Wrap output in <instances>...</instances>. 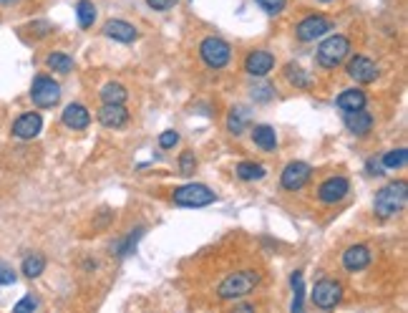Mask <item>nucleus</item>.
I'll use <instances>...</instances> for the list:
<instances>
[{
  "mask_svg": "<svg viewBox=\"0 0 408 313\" xmlns=\"http://www.w3.org/2000/svg\"><path fill=\"white\" fill-rule=\"evenodd\" d=\"M76 18H78V26H81L83 31L91 28L96 21V6L91 3V0H78L76 3Z\"/></svg>",
  "mask_w": 408,
  "mask_h": 313,
  "instance_id": "23",
  "label": "nucleus"
},
{
  "mask_svg": "<svg viewBox=\"0 0 408 313\" xmlns=\"http://www.w3.org/2000/svg\"><path fill=\"white\" fill-rule=\"evenodd\" d=\"M177 3H179V0H146V6L154 8V11H159V13L169 11V8H174Z\"/></svg>",
  "mask_w": 408,
  "mask_h": 313,
  "instance_id": "34",
  "label": "nucleus"
},
{
  "mask_svg": "<svg viewBox=\"0 0 408 313\" xmlns=\"http://www.w3.org/2000/svg\"><path fill=\"white\" fill-rule=\"evenodd\" d=\"M254 3H257L265 13H270V16H280L287 6V0H254Z\"/></svg>",
  "mask_w": 408,
  "mask_h": 313,
  "instance_id": "29",
  "label": "nucleus"
},
{
  "mask_svg": "<svg viewBox=\"0 0 408 313\" xmlns=\"http://www.w3.org/2000/svg\"><path fill=\"white\" fill-rule=\"evenodd\" d=\"M16 278H18V275L13 273L11 265L0 263V285H13V283H16Z\"/></svg>",
  "mask_w": 408,
  "mask_h": 313,
  "instance_id": "33",
  "label": "nucleus"
},
{
  "mask_svg": "<svg viewBox=\"0 0 408 313\" xmlns=\"http://www.w3.org/2000/svg\"><path fill=\"white\" fill-rule=\"evenodd\" d=\"M350 53V41L345 36H328L323 43L318 46V63L323 68H335Z\"/></svg>",
  "mask_w": 408,
  "mask_h": 313,
  "instance_id": "3",
  "label": "nucleus"
},
{
  "mask_svg": "<svg viewBox=\"0 0 408 313\" xmlns=\"http://www.w3.org/2000/svg\"><path fill=\"white\" fill-rule=\"evenodd\" d=\"M171 200L179 207H207L217 200V195L210 190L207 185H199V182H192V185H182L171 192Z\"/></svg>",
  "mask_w": 408,
  "mask_h": 313,
  "instance_id": "4",
  "label": "nucleus"
},
{
  "mask_svg": "<svg viewBox=\"0 0 408 313\" xmlns=\"http://www.w3.org/2000/svg\"><path fill=\"white\" fill-rule=\"evenodd\" d=\"M41 129H43V117H41L38 112H26L13 122L11 132L16 139L28 142V139H36V137L41 134Z\"/></svg>",
  "mask_w": 408,
  "mask_h": 313,
  "instance_id": "10",
  "label": "nucleus"
},
{
  "mask_svg": "<svg viewBox=\"0 0 408 313\" xmlns=\"http://www.w3.org/2000/svg\"><path fill=\"white\" fill-rule=\"evenodd\" d=\"M340 112H355V109H365V94L360 89H345L335 99Z\"/></svg>",
  "mask_w": 408,
  "mask_h": 313,
  "instance_id": "19",
  "label": "nucleus"
},
{
  "mask_svg": "<svg viewBox=\"0 0 408 313\" xmlns=\"http://www.w3.org/2000/svg\"><path fill=\"white\" fill-rule=\"evenodd\" d=\"M104 33L109 36V38L119 41V43H134V41L139 38V31L134 28L131 23L119 21V18H114V21H106V23H104Z\"/></svg>",
  "mask_w": 408,
  "mask_h": 313,
  "instance_id": "14",
  "label": "nucleus"
},
{
  "mask_svg": "<svg viewBox=\"0 0 408 313\" xmlns=\"http://www.w3.org/2000/svg\"><path fill=\"white\" fill-rule=\"evenodd\" d=\"M41 303H38V298H33V296H26V298H21V301L16 303V311L18 313H23V311H36Z\"/></svg>",
  "mask_w": 408,
  "mask_h": 313,
  "instance_id": "32",
  "label": "nucleus"
},
{
  "mask_svg": "<svg viewBox=\"0 0 408 313\" xmlns=\"http://www.w3.org/2000/svg\"><path fill=\"white\" fill-rule=\"evenodd\" d=\"M370 265V250L365 245H350L343 253V268L350 270V273H358V270L368 268Z\"/></svg>",
  "mask_w": 408,
  "mask_h": 313,
  "instance_id": "16",
  "label": "nucleus"
},
{
  "mask_svg": "<svg viewBox=\"0 0 408 313\" xmlns=\"http://www.w3.org/2000/svg\"><path fill=\"white\" fill-rule=\"evenodd\" d=\"M368 169H370L368 174H383V172H381V169H383V164H375V162H370V164H368Z\"/></svg>",
  "mask_w": 408,
  "mask_h": 313,
  "instance_id": "36",
  "label": "nucleus"
},
{
  "mask_svg": "<svg viewBox=\"0 0 408 313\" xmlns=\"http://www.w3.org/2000/svg\"><path fill=\"white\" fill-rule=\"evenodd\" d=\"M272 68H275V56H272L270 51L257 48V51H252L247 58H245V71H247L249 76L262 78V76H267Z\"/></svg>",
  "mask_w": 408,
  "mask_h": 313,
  "instance_id": "12",
  "label": "nucleus"
},
{
  "mask_svg": "<svg viewBox=\"0 0 408 313\" xmlns=\"http://www.w3.org/2000/svg\"><path fill=\"white\" fill-rule=\"evenodd\" d=\"M310 174H313V169H310L308 162H290L285 169H282V177H280L282 190H287V192L303 190V187L308 185Z\"/></svg>",
  "mask_w": 408,
  "mask_h": 313,
  "instance_id": "9",
  "label": "nucleus"
},
{
  "mask_svg": "<svg viewBox=\"0 0 408 313\" xmlns=\"http://www.w3.org/2000/svg\"><path fill=\"white\" fill-rule=\"evenodd\" d=\"M285 76L290 84H295L298 89H308L310 86V78L305 76V71L300 66H295V63H287L285 66Z\"/></svg>",
  "mask_w": 408,
  "mask_h": 313,
  "instance_id": "27",
  "label": "nucleus"
},
{
  "mask_svg": "<svg viewBox=\"0 0 408 313\" xmlns=\"http://www.w3.org/2000/svg\"><path fill=\"white\" fill-rule=\"evenodd\" d=\"M199 56H202V61L210 68L220 71V68H225L227 63H230L232 48L227 41L217 38V36H210V38H204L202 43H199Z\"/></svg>",
  "mask_w": 408,
  "mask_h": 313,
  "instance_id": "5",
  "label": "nucleus"
},
{
  "mask_svg": "<svg viewBox=\"0 0 408 313\" xmlns=\"http://www.w3.org/2000/svg\"><path fill=\"white\" fill-rule=\"evenodd\" d=\"M249 127V109L247 107H235L227 117V129H230V134L240 137L245 134V129Z\"/></svg>",
  "mask_w": 408,
  "mask_h": 313,
  "instance_id": "21",
  "label": "nucleus"
},
{
  "mask_svg": "<svg viewBox=\"0 0 408 313\" xmlns=\"http://www.w3.org/2000/svg\"><path fill=\"white\" fill-rule=\"evenodd\" d=\"M252 142H254V144H257L262 152H275V147H277L275 129L267 127V124H259V127L252 129Z\"/></svg>",
  "mask_w": 408,
  "mask_h": 313,
  "instance_id": "20",
  "label": "nucleus"
},
{
  "mask_svg": "<svg viewBox=\"0 0 408 313\" xmlns=\"http://www.w3.org/2000/svg\"><path fill=\"white\" fill-rule=\"evenodd\" d=\"M320 3H333V0H320Z\"/></svg>",
  "mask_w": 408,
  "mask_h": 313,
  "instance_id": "37",
  "label": "nucleus"
},
{
  "mask_svg": "<svg viewBox=\"0 0 408 313\" xmlns=\"http://www.w3.org/2000/svg\"><path fill=\"white\" fill-rule=\"evenodd\" d=\"M406 200H408V185L403 179H396L391 185H386L383 190H378L373 200V210L378 218H393L398 215L406 207Z\"/></svg>",
  "mask_w": 408,
  "mask_h": 313,
  "instance_id": "2",
  "label": "nucleus"
},
{
  "mask_svg": "<svg viewBox=\"0 0 408 313\" xmlns=\"http://www.w3.org/2000/svg\"><path fill=\"white\" fill-rule=\"evenodd\" d=\"M177 144H179V134H177V132H171V129L159 137V147H161V149H171V147H177Z\"/></svg>",
  "mask_w": 408,
  "mask_h": 313,
  "instance_id": "31",
  "label": "nucleus"
},
{
  "mask_svg": "<svg viewBox=\"0 0 408 313\" xmlns=\"http://www.w3.org/2000/svg\"><path fill=\"white\" fill-rule=\"evenodd\" d=\"M99 122L106 129H122L129 122V112L124 104H104L99 112Z\"/></svg>",
  "mask_w": 408,
  "mask_h": 313,
  "instance_id": "15",
  "label": "nucleus"
},
{
  "mask_svg": "<svg viewBox=\"0 0 408 313\" xmlns=\"http://www.w3.org/2000/svg\"><path fill=\"white\" fill-rule=\"evenodd\" d=\"M237 177L245 179V182H254V179L265 177V167L257 162H240L237 164Z\"/></svg>",
  "mask_w": 408,
  "mask_h": 313,
  "instance_id": "26",
  "label": "nucleus"
},
{
  "mask_svg": "<svg viewBox=\"0 0 408 313\" xmlns=\"http://www.w3.org/2000/svg\"><path fill=\"white\" fill-rule=\"evenodd\" d=\"M348 76L353 78L355 84H373L378 78V68L370 58L365 56H355L353 61L348 63Z\"/></svg>",
  "mask_w": 408,
  "mask_h": 313,
  "instance_id": "13",
  "label": "nucleus"
},
{
  "mask_svg": "<svg viewBox=\"0 0 408 313\" xmlns=\"http://www.w3.org/2000/svg\"><path fill=\"white\" fill-rule=\"evenodd\" d=\"M45 270V258L41 255V253H31L28 258H23L21 263V273L26 275V278H38L41 273Z\"/></svg>",
  "mask_w": 408,
  "mask_h": 313,
  "instance_id": "22",
  "label": "nucleus"
},
{
  "mask_svg": "<svg viewBox=\"0 0 408 313\" xmlns=\"http://www.w3.org/2000/svg\"><path fill=\"white\" fill-rule=\"evenodd\" d=\"M31 101H33L38 109H53L58 101H61V86L55 84L50 76H36L33 84H31Z\"/></svg>",
  "mask_w": 408,
  "mask_h": 313,
  "instance_id": "6",
  "label": "nucleus"
},
{
  "mask_svg": "<svg viewBox=\"0 0 408 313\" xmlns=\"http://www.w3.org/2000/svg\"><path fill=\"white\" fill-rule=\"evenodd\" d=\"M129 99V91H127V86H122V84H106L104 89H101V101L104 104H124V101Z\"/></svg>",
  "mask_w": 408,
  "mask_h": 313,
  "instance_id": "24",
  "label": "nucleus"
},
{
  "mask_svg": "<svg viewBox=\"0 0 408 313\" xmlns=\"http://www.w3.org/2000/svg\"><path fill=\"white\" fill-rule=\"evenodd\" d=\"M406 159H408L406 149H393V152H386V154H383L381 164L386 169H398V167H403V164H406Z\"/></svg>",
  "mask_w": 408,
  "mask_h": 313,
  "instance_id": "28",
  "label": "nucleus"
},
{
  "mask_svg": "<svg viewBox=\"0 0 408 313\" xmlns=\"http://www.w3.org/2000/svg\"><path fill=\"white\" fill-rule=\"evenodd\" d=\"M194 169H197V156H194V152H182V156H179V172L192 174Z\"/></svg>",
  "mask_w": 408,
  "mask_h": 313,
  "instance_id": "30",
  "label": "nucleus"
},
{
  "mask_svg": "<svg viewBox=\"0 0 408 313\" xmlns=\"http://www.w3.org/2000/svg\"><path fill=\"white\" fill-rule=\"evenodd\" d=\"M331 31H333V23L328 21L326 16H308L305 21H300L298 26H295V36H298V41H303V43H313V41L328 36Z\"/></svg>",
  "mask_w": 408,
  "mask_h": 313,
  "instance_id": "8",
  "label": "nucleus"
},
{
  "mask_svg": "<svg viewBox=\"0 0 408 313\" xmlns=\"http://www.w3.org/2000/svg\"><path fill=\"white\" fill-rule=\"evenodd\" d=\"M350 192V182L345 177H328L318 190V197L320 202H326V205H335L340 202L343 197Z\"/></svg>",
  "mask_w": 408,
  "mask_h": 313,
  "instance_id": "11",
  "label": "nucleus"
},
{
  "mask_svg": "<svg viewBox=\"0 0 408 313\" xmlns=\"http://www.w3.org/2000/svg\"><path fill=\"white\" fill-rule=\"evenodd\" d=\"M259 280H262V273H257V270H237V273H230L217 285V296H220L222 301H240V298L252 293V288Z\"/></svg>",
  "mask_w": 408,
  "mask_h": 313,
  "instance_id": "1",
  "label": "nucleus"
},
{
  "mask_svg": "<svg viewBox=\"0 0 408 313\" xmlns=\"http://www.w3.org/2000/svg\"><path fill=\"white\" fill-rule=\"evenodd\" d=\"M61 122L66 124L68 129L78 132V129H86L91 124V114H89V109L83 107V104H68V107L63 109V114H61Z\"/></svg>",
  "mask_w": 408,
  "mask_h": 313,
  "instance_id": "17",
  "label": "nucleus"
},
{
  "mask_svg": "<svg viewBox=\"0 0 408 313\" xmlns=\"http://www.w3.org/2000/svg\"><path fill=\"white\" fill-rule=\"evenodd\" d=\"M45 66L55 73H71L76 63H73V58L66 56V53H50V56L45 58Z\"/></svg>",
  "mask_w": 408,
  "mask_h": 313,
  "instance_id": "25",
  "label": "nucleus"
},
{
  "mask_svg": "<svg viewBox=\"0 0 408 313\" xmlns=\"http://www.w3.org/2000/svg\"><path fill=\"white\" fill-rule=\"evenodd\" d=\"M345 127L350 134L365 137L373 129V117L365 109H355V112H345Z\"/></svg>",
  "mask_w": 408,
  "mask_h": 313,
  "instance_id": "18",
  "label": "nucleus"
},
{
  "mask_svg": "<svg viewBox=\"0 0 408 313\" xmlns=\"http://www.w3.org/2000/svg\"><path fill=\"white\" fill-rule=\"evenodd\" d=\"M310 301H313V306L323 308V311H331V308H335L343 301V285L331 278L318 280L313 293H310Z\"/></svg>",
  "mask_w": 408,
  "mask_h": 313,
  "instance_id": "7",
  "label": "nucleus"
},
{
  "mask_svg": "<svg viewBox=\"0 0 408 313\" xmlns=\"http://www.w3.org/2000/svg\"><path fill=\"white\" fill-rule=\"evenodd\" d=\"M252 99L270 101L272 99V86H257V89H252Z\"/></svg>",
  "mask_w": 408,
  "mask_h": 313,
  "instance_id": "35",
  "label": "nucleus"
}]
</instances>
